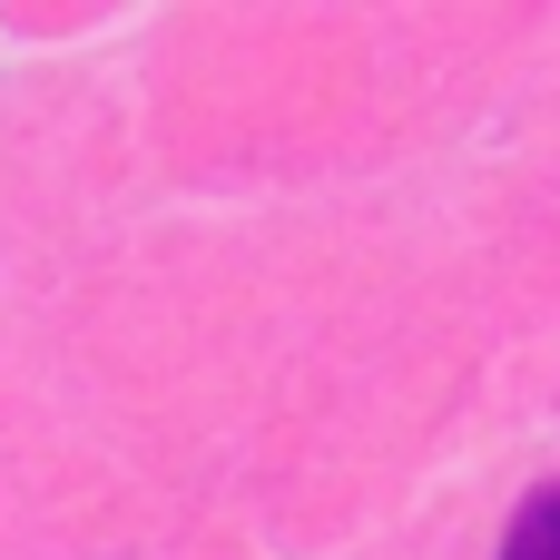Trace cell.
Instances as JSON below:
<instances>
[{"label": "cell", "mask_w": 560, "mask_h": 560, "mask_svg": "<svg viewBox=\"0 0 560 560\" xmlns=\"http://www.w3.org/2000/svg\"><path fill=\"white\" fill-rule=\"evenodd\" d=\"M502 560H560V482H541V492L512 512V532H502Z\"/></svg>", "instance_id": "6da1fadb"}]
</instances>
